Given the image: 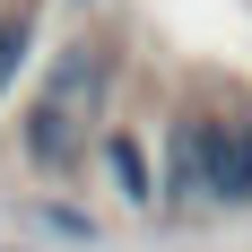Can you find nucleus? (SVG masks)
I'll return each instance as SVG.
<instances>
[{
  "mask_svg": "<svg viewBox=\"0 0 252 252\" xmlns=\"http://www.w3.org/2000/svg\"><path fill=\"white\" fill-rule=\"evenodd\" d=\"M209 200H252V130L244 122H209Z\"/></svg>",
  "mask_w": 252,
  "mask_h": 252,
  "instance_id": "obj_2",
  "label": "nucleus"
},
{
  "mask_svg": "<svg viewBox=\"0 0 252 252\" xmlns=\"http://www.w3.org/2000/svg\"><path fill=\"white\" fill-rule=\"evenodd\" d=\"M104 165H113V183H122L130 200H157V174H148V157H139V139H130V130H113V139H104Z\"/></svg>",
  "mask_w": 252,
  "mask_h": 252,
  "instance_id": "obj_4",
  "label": "nucleus"
},
{
  "mask_svg": "<svg viewBox=\"0 0 252 252\" xmlns=\"http://www.w3.org/2000/svg\"><path fill=\"white\" fill-rule=\"evenodd\" d=\"M165 200H209V122L174 130V174H165Z\"/></svg>",
  "mask_w": 252,
  "mask_h": 252,
  "instance_id": "obj_3",
  "label": "nucleus"
},
{
  "mask_svg": "<svg viewBox=\"0 0 252 252\" xmlns=\"http://www.w3.org/2000/svg\"><path fill=\"white\" fill-rule=\"evenodd\" d=\"M52 235H78V244H96V218H78V209H35Z\"/></svg>",
  "mask_w": 252,
  "mask_h": 252,
  "instance_id": "obj_5",
  "label": "nucleus"
},
{
  "mask_svg": "<svg viewBox=\"0 0 252 252\" xmlns=\"http://www.w3.org/2000/svg\"><path fill=\"white\" fill-rule=\"evenodd\" d=\"M78 78H96V70H87V52H70V61H61V78H52V96L26 113V157H35L44 174L78 165V113H87V104H78Z\"/></svg>",
  "mask_w": 252,
  "mask_h": 252,
  "instance_id": "obj_1",
  "label": "nucleus"
}]
</instances>
